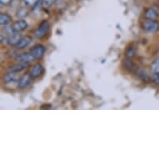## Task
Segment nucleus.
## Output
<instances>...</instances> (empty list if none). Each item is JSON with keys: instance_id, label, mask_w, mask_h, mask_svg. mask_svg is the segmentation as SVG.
<instances>
[{"instance_id": "9", "label": "nucleus", "mask_w": 159, "mask_h": 159, "mask_svg": "<svg viewBox=\"0 0 159 159\" xmlns=\"http://www.w3.org/2000/svg\"><path fill=\"white\" fill-rule=\"evenodd\" d=\"M31 75L30 74H25L23 77L20 78L19 79V82H18V87L20 88V89H24V88H26L29 84H30V82H31Z\"/></svg>"}, {"instance_id": "3", "label": "nucleus", "mask_w": 159, "mask_h": 159, "mask_svg": "<svg viewBox=\"0 0 159 159\" xmlns=\"http://www.w3.org/2000/svg\"><path fill=\"white\" fill-rule=\"evenodd\" d=\"M31 52L32 55L34 56V58L39 59V58H41V57L43 56V54H44L45 47L42 44L35 45V46L32 48L31 52Z\"/></svg>"}, {"instance_id": "8", "label": "nucleus", "mask_w": 159, "mask_h": 159, "mask_svg": "<svg viewBox=\"0 0 159 159\" xmlns=\"http://www.w3.org/2000/svg\"><path fill=\"white\" fill-rule=\"evenodd\" d=\"M32 41V38L30 36H25L23 37L19 42L18 43V44L16 45L15 47L18 48V49H22V48H26L27 46H29V43H31Z\"/></svg>"}, {"instance_id": "15", "label": "nucleus", "mask_w": 159, "mask_h": 159, "mask_svg": "<svg viewBox=\"0 0 159 159\" xmlns=\"http://www.w3.org/2000/svg\"><path fill=\"white\" fill-rule=\"evenodd\" d=\"M151 71L152 73H159V58L151 64Z\"/></svg>"}, {"instance_id": "11", "label": "nucleus", "mask_w": 159, "mask_h": 159, "mask_svg": "<svg viewBox=\"0 0 159 159\" xmlns=\"http://www.w3.org/2000/svg\"><path fill=\"white\" fill-rule=\"evenodd\" d=\"M157 12L154 8H148L145 13H144V17L147 18V19H149V20H155L157 18Z\"/></svg>"}, {"instance_id": "14", "label": "nucleus", "mask_w": 159, "mask_h": 159, "mask_svg": "<svg viewBox=\"0 0 159 159\" xmlns=\"http://www.w3.org/2000/svg\"><path fill=\"white\" fill-rule=\"evenodd\" d=\"M12 21V18L7 13H1L0 15V24L1 25H7Z\"/></svg>"}, {"instance_id": "10", "label": "nucleus", "mask_w": 159, "mask_h": 159, "mask_svg": "<svg viewBox=\"0 0 159 159\" xmlns=\"http://www.w3.org/2000/svg\"><path fill=\"white\" fill-rule=\"evenodd\" d=\"M21 39L22 38L21 36H20V34L14 32V34L10 35V36L7 39V41H8V44L13 45V46H16V45L18 44V43L19 42V40Z\"/></svg>"}, {"instance_id": "5", "label": "nucleus", "mask_w": 159, "mask_h": 159, "mask_svg": "<svg viewBox=\"0 0 159 159\" xmlns=\"http://www.w3.org/2000/svg\"><path fill=\"white\" fill-rule=\"evenodd\" d=\"M29 65V62H22L20 61L18 63L13 64V65L10 66L8 68V72H14V73H18V72H21L24 69Z\"/></svg>"}, {"instance_id": "19", "label": "nucleus", "mask_w": 159, "mask_h": 159, "mask_svg": "<svg viewBox=\"0 0 159 159\" xmlns=\"http://www.w3.org/2000/svg\"><path fill=\"white\" fill-rule=\"evenodd\" d=\"M152 81L156 84H159V73H153L152 76Z\"/></svg>"}, {"instance_id": "7", "label": "nucleus", "mask_w": 159, "mask_h": 159, "mask_svg": "<svg viewBox=\"0 0 159 159\" xmlns=\"http://www.w3.org/2000/svg\"><path fill=\"white\" fill-rule=\"evenodd\" d=\"M43 66L40 64V63H36L33 66V68L30 70V75H31L32 78H37L39 77L43 73Z\"/></svg>"}, {"instance_id": "4", "label": "nucleus", "mask_w": 159, "mask_h": 159, "mask_svg": "<svg viewBox=\"0 0 159 159\" xmlns=\"http://www.w3.org/2000/svg\"><path fill=\"white\" fill-rule=\"evenodd\" d=\"M28 28V24L26 21L24 20H18L16 21L15 23H13L11 29L12 31L15 32V33H20V32L24 31Z\"/></svg>"}, {"instance_id": "17", "label": "nucleus", "mask_w": 159, "mask_h": 159, "mask_svg": "<svg viewBox=\"0 0 159 159\" xmlns=\"http://www.w3.org/2000/svg\"><path fill=\"white\" fill-rule=\"evenodd\" d=\"M38 1L39 0H24V3L27 6H29V7H34L38 3Z\"/></svg>"}, {"instance_id": "6", "label": "nucleus", "mask_w": 159, "mask_h": 159, "mask_svg": "<svg viewBox=\"0 0 159 159\" xmlns=\"http://www.w3.org/2000/svg\"><path fill=\"white\" fill-rule=\"evenodd\" d=\"M123 65H124L126 69H128L131 73L137 74V73L139 70V68L138 67V65L133 63V61H131L130 58H128V57H127L125 60L123 61Z\"/></svg>"}, {"instance_id": "13", "label": "nucleus", "mask_w": 159, "mask_h": 159, "mask_svg": "<svg viewBox=\"0 0 159 159\" xmlns=\"http://www.w3.org/2000/svg\"><path fill=\"white\" fill-rule=\"evenodd\" d=\"M17 59H18L19 61H22V62H30L33 59H34V56L32 55V53H29V52H24V53H21L20 55H18L17 57Z\"/></svg>"}, {"instance_id": "2", "label": "nucleus", "mask_w": 159, "mask_h": 159, "mask_svg": "<svg viewBox=\"0 0 159 159\" xmlns=\"http://www.w3.org/2000/svg\"><path fill=\"white\" fill-rule=\"evenodd\" d=\"M49 29V24L48 21H43L34 31V36L37 39H41L44 37Z\"/></svg>"}, {"instance_id": "1", "label": "nucleus", "mask_w": 159, "mask_h": 159, "mask_svg": "<svg viewBox=\"0 0 159 159\" xmlns=\"http://www.w3.org/2000/svg\"><path fill=\"white\" fill-rule=\"evenodd\" d=\"M142 28L148 33H156L159 30V23L155 20H147L142 24Z\"/></svg>"}, {"instance_id": "18", "label": "nucleus", "mask_w": 159, "mask_h": 159, "mask_svg": "<svg viewBox=\"0 0 159 159\" xmlns=\"http://www.w3.org/2000/svg\"><path fill=\"white\" fill-rule=\"evenodd\" d=\"M55 0H43V4L44 7H50L52 3H54Z\"/></svg>"}, {"instance_id": "12", "label": "nucleus", "mask_w": 159, "mask_h": 159, "mask_svg": "<svg viewBox=\"0 0 159 159\" xmlns=\"http://www.w3.org/2000/svg\"><path fill=\"white\" fill-rule=\"evenodd\" d=\"M3 80H4V83H6V84H9V83H12V82H15L17 80H18V75L17 74V73L9 72L8 74H6L4 76Z\"/></svg>"}, {"instance_id": "20", "label": "nucleus", "mask_w": 159, "mask_h": 159, "mask_svg": "<svg viewBox=\"0 0 159 159\" xmlns=\"http://www.w3.org/2000/svg\"><path fill=\"white\" fill-rule=\"evenodd\" d=\"M0 1H1V3H2V4H4V5H5V4H8V3H10L11 0H0Z\"/></svg>"}, {"instance_id": "16", "label": "nucleus", "mask_w": 159, "mask_h": 159, "mask_svg": "<svg viewBox=\"0 0 159 159\" xmlns=\"http://www.w3.org/2000/svg\"><path fill=\"white\" fill-rule=\"evenodd\" d=\"M134 52H135V48H134V47H133V46H130V47H128L125 52L126 57H128V58H130V57H132L133 55H134Z\"/></svg>"}]
</instances>
